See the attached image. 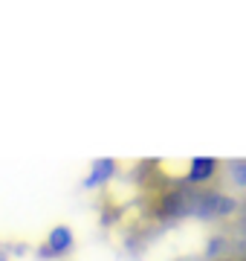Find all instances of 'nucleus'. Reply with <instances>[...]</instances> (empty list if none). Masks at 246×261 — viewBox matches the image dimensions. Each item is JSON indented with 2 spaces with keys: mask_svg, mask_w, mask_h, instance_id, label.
Segmentation results:
<instances>
[{
  "mask_svg": "<svg viewBox=\"0 0 246 261\" xmlns=\"http://www.w3.org/2000/svg\"><path fill=\"white\" fill-rule=\"evenodd\" d=\"M73 250H76V232H73L67 224H58V226H52V229H49V235L41 241L38 258L58 261V258H64V255H70Z\"/></svg>",
  "mask_w": 246,
  "mask_h": 261,
  "instance_id": "nucleus-1",
  "label": "nucleus"
},
{
  "mask_svg": "<svg viewBox=\"0 0 246 261\" xmlns=\"http://www.w3.org/2000/svg\"><path fill=\"white\" fill-rule=\"evenodd\" d=\"M220 171V160L218 157H194L189 160V166H186V183L189 186H203V183H211V180L218 177Z\"/></svg>",
  "mask_w": 246,
  "mask_h": 261,
  "instance_id": "nucleus-2",
  "label": "nucleus"
},
{
  "mask_svg": "<svg viewBox=\"0 0 246 261\" xmlns=\"http://www.w3.org/2000/svg\"><path fill=\"white\" fill-rule=\"evenodd\" d=\"M237 209L235 197L223 195V192H211V195H203V200L197 203V212L203 218H226Z\"/></svg>",
  "mask_w": 246,
  "mask_h": 261,
  "instance_id": "nucleus-3",
  "label": "nucleus"
},
{
  "mask_svg": "<svg viewBox=\"0 0 246 261\" xmlns=\"http://www.w3.org/2000/svg\"><path fill=\"white\" fill-rule=\"evenodd\" d=\"M116 171H119V163H116V160H110V157L96 160L93 166H90V171H87V177H84V189L104 186L107 180L116 177Z\"/></svg>",
  "mask_w": 246,
  "mask_h": 261,
  "instance_id": "nucleus-4",
  "label": "nucleus"
},
{
  "mask_svg": "<svg viewBox=\"0 0 246 261\" xmlns=\"http://www.w3.org/2000/svg\"><path fill=\"white\" fill-rule=\"evenodd\" d=\"M232 174H235V183L246 186V160H243V163H235V166H232Z\"/></svg>",
  "mask_w": 246,
  "mask_h": 261,
  "instance_id": "nucleus-5",
  "label": "nucleus"
},
{
  "mask_svg": "<svg viewBox=\"0 0 246 261\" xmlns=\"http://www.w3.org/2000/svg\"><path fill=\"white\" fill-rule=\"evenodd\" d=\"M0 261H9V258H6V252H3V250H0Z\"/></svg>",
  "mask_w": 246,
  "mask_h": 261,
  "instance_id": "nucleus-6",
  "label": "nucleus"
},
{
  "mask_svg": "<svg viewBox=\"0 0 246 261\" xmlns=\"http://www.w3.org/2000/svg\"><path fill=\"white\" fill-rule=\"evenodd\" d=\"M220 261H237V258H220Z\"/></svg>",
  "mask_w": 246,
  "mask_h": 261,
  "instance_id": "nucleus-7",
  "label": "nucleus"
}]
</instances>
